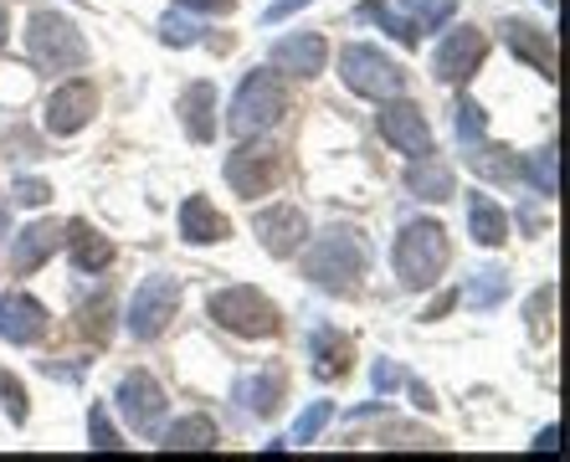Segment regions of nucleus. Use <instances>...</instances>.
<instances>
[{"label":"nucleus","mask_w":570,"mask_h":462,"mask_svg":"<svg viewBox=\"0 0 570 462\" xmlns=\"http://www.w3.org/2000/svg\"><path fill=\"white\" fill-rule=\"evenodd\" d=\"M448 263H452V237L438 216H412L396 232V242H391V267H396L401 288H412V293L432 288L448 273Z\"/></svg>","instance_id":"f03ea898"},{"label":"nucleus","mask_w":570,"mask_h":462,"mask_svg":"<svg viewBox=\"0 0 570 462\" xmlns=\"http://www.w3.org/2000/svg\"><path fill=\"white\" fill-rule=\"evenodd\" d=\"M206 314H212L216 330L237 334V340H278L283 334V308L267 298L253 283H232V288H216L206 298Z\"/></svg>","instance_id":"7ed1b4c3"},{"label":"nucleus","mask_w":570,"mask_h":462,"mask_svg":"<svg viewBox=\"0 0 570 462\" xmlns=\"http://www.w3.org/2000/svg\"><path fill=\"white\" fill-rule=\"evenodd\" d=\"M283 114H288V88H283V78L273 72V67H257V72H247L237 88V98H232V108H226V134H237V139H253V134H273L283 124Z\"/></svg>","instance_id":"20e7f679"},{"label":"nucleus","mask_w":570,"mask_h":462,"mask_svg":"<svg viewBox=\"0 0 570 462\" xmlns=\"http://www.w3.org/2000/svg\"><path fill=\"white\" fill-rule=\"evenodd\" d=\"M6 37H11V11L0 6V47H6Z\"/></svg>","instance_id":"c03bdc74"},{"label":"nucleus","mask_w":570,"mask_h":462,"mask_svg":"<svg viewBox=\"0 0 570 462\" xmlns=\"http://www.w3.org/2000/svg\"><path fill=\"white\" fill-rule=\"evenodd\" d=\"M159 448L165 452H216L222 448V426L212 422V416H180V422H170V426H159Z\"/></svg>","instance_id":"b1692460"},{"label":"nucleus","mask_w":570,"mask_h":462,"mask_svg":"<svg viewBox=\"0 0 570 462\" xmlns=\"http://www.w3.org/2000/svg\"><path fill=\"white\" fill-rule=\"evenodd\" d=\"M175 114H180V129H186L190 145H212L216 129H222V92H216V82L196 78L180 88V98H175Z\"/></svg>","instance_id":"f3484780"},{"label":"nucleus","mask_w":570,"mask_h":462,"mask_svg":"<svg viewBox=\"0 0 570 462\" xmlns=\"http://www.w3.org/2000/svg\"><path fill=\"white\" fill-rule=\"evenodd\" d=\"M52 200V185L37 180V175H21V180H11V206H27V212H37V206H47Z\"/></svg>","instance_id":"e433bc0d"},{"label":"nucleus","mask_w":570,"mask_h":462,"mask_svg":"<svg viewBox=\"0 0 570 462\" xmlns=\"http://www.w3.org/2000/svg\"><path fill=\"white\" fill-rule=\"evenodd\" d=\"M180 11H196V16H232L237 11V0H170Z\"/></svg>","instance_id":"ea45409f"},{"label":"nucleus","mask_w":570,"mask_h":462,"mask_svg":"<svg viewBox=\"0 0 570 462\" xmlns=\"http://www.w3.org/2000/svg\"><path fill=\"white\" fill-rule=\"evenodd\" d=\"M308 212L304 206H293V200H278V206H263V212L253 216V237L263 242L267 257H278V263H288V257H298L308 242Z\"/></svg>","instance_id":"ddd939ff"},{"label":"nucleus","mask_w":570,"mask_h":462,"mask_svg":"<svg viewBox=\"0 0 570 462\" xmlns=\"http://www.w3.org/2000/svg\"><path fill=\"white\" fill-rule=\"evenodd\" d=\"M0 237H11V212H6V200H0Z\"/></svg>","instance_id":"a18cd8bd"},{"label":"nucleus","mask_w":570,"mask_h":462,"mask_svg":"<svg viewBox=\"0 0 570 462\" xmlns=\"http://www.w3.org/2000/svg\"><path fill=\"white\" fill-rule=\"evenodd\" d=\"M27 57L37 72H82L88 67V41H82L78 21L62 11H31L27 21Z\"/></svg>","instance_id":"39448f33"},{"label":"nucleus","mask_w":570,"mask_h":462,"mask_svg":"<svg viewBox=\"0 0 570 462\" xmlns=\"http://www.w3.org/2000/svg\"><path fill=\"white\" fill-rule=\"evenodd\" d=\"M406 391H412V406L416 411H438V396H432L422 381H406Z\"/></svg>","instance_id":"a19ab883"},{"label":"nucleus","mask_w":570,"mask_h":462,"mask_svg":"<svg viewBox=\"0 0 570 462\" xmlns=\"http://www.w3.org/2000/svg\"><path fill=\"white\" fill-rule=\"evenodd\" d=\"M381 448H426V452H442V436L438 432H416V426H385V432H381Z\"/></svg>","instance_id":"c9c22d12"},{"label":"nucleus","mask_w":570,"mask_h":462,"mask_svg":"<svg viewBox=\"0 0 570 462\" xmlns=\"http://www.w3.org/2000/svg\"><path fill=\"white\" fill-rule=\"evenodd\" d=\"M499 31H504V47L519 57V62L530 67V72H540L544 82H556L560 57H556V37H550V31H540L534 21H524V16H509Z\"/></svg>","instance_id":"a211bd4d"},{"label":"nucleus","mask_w":570,"mask_h":462,"mask_svg":"<svg viewBox=\"0 0 570 462\" xmlns=\"http://www.w3.org/2000/svg\"><path fill=\"white\" fill-rule=\"evenodd\" d=\"M159 41H165V47H196V41H200V27L190 21L186 11H180V6H175V11L159 21Z\"/></svg>","instance_id":"72a5a7b5"},{"label":"nucleus","mask_w":570,"mask_h":462,"mask_svg":"<svg viewBox=\"0 0 570 462\" xmlns=\"http://www.w3.org/2000/svg\"><path fill=\"white\" fill-rule=\"evenodd\" d=\"M550 308H556V283H544V288L530 298V308H524V314H530V334L550 330V324H544V318H550Z\"/></svg>","instance_id":"4c0bfd02"},{"label":"nucleus","mask_w":570,"mask_h":462,"mask_svg":"<svg viewBox=\"0 0 570 462\" xmlns=\"http://www.w3.org/2000/svg\"><path fill=\"white\" fill-rule=\"evenodd\" d=\"M114 406H119L124 426L134 436H155L165 426V411H170V396H165V385L149 375V370H129L114 391Z\"/></svg>","instance_id":"9d476101"},{"label":"nucleus","mask_w":570,"mask_h":462,"mask_svg":"<svg viewBox=\"0 0 570 462\" xmlns=\"http://www.w3.org/2000/svg\"><path fill=\"white\" fill-rule=\"evenodd\" d=\"M452 129H458L463 149H468V145H478V139H489V108L473 104V98L463 92V98L452 104Z\"/></svg>","instance_id":"7c9ffc66"},{"label":"nucleus","mask_w":570,"mask_h":462,"mask_svg":"<svg viewBox=\"0 0 570 462\" xmlns=\"http://www.w3.org/2000/svg\"><path fill=\"white\" fill-rule=\"evenodd\" d=\"M371 381H375V396H391V391H396L401 381H406V375H401L396 365H391V360H375V370H371Z\"/></svg>","instance_id":"58836bf2"},{"label":"nucleus","mask_w":570,"mask_h":462,"mask_svg":"<svg viewBox=\"0 0 570 462\" xmlns=\"http://www.w3.org/2000/svg\"><path fill=\"white\" fill-rule=\"evenodd\" d=\"M463 159H468V170L483 175V180H493V185H514V180H519V155H514L509 145L478 139V145L463 149Z\"/></svg>","instance_id":"a878e982"},{"label":"nucleus","mask_w":570,"mask_h":462,"mask_svg":"<svg viewBox=\"0 0 570 462\" xmlns=\"http://www.w3.org/2000/svg\"><path fill=\"white\" fill-rule=\"evenodd\" d=\"M375 129H381V139L396 155L406 159H422L432 155V124H426L422 104H412V98H381V108H375Z\"/></svg>","instance_id":"9b49d317"},{"label":"nucleus","mask_w":570,"mask_h":462,"mask_svg":"<svg viewBox=\"0 0 570 462\" xmlns=\"http://www.w3.org/2000/svg\"><path fill=\"white\" fill-rule=\"evenodd\" d=\"M401 16L412 21L416 37H432L458 16V0H401Z\"/></svg>","instance_id":"c756f323"},{"label":"nucleus","mask_w":570,"mask_h":462,"mask_svg":"<svg viewBox=\"0 0 570 462\" xmlns=\"http://www.w3.org/2000/svg\"><path fill=\"white\" fill-rule=\"evenodd\" d=\"M560 149H556V139L544 149H534V155H519V180L530 185L534 196H544V200H556L560 196Z\"/></svg>","instance_id":"bb28decb"},{"label":"nucleus","mask_w":570,"mask_h":462,"mask_svg":"<svg viewBox=\"0 0 570 462\" xmlns=\"http://www.w3.org/2000/svg\"><path fill=\"white\" fill-rule=\"evenodd\" d=\"M0 406H6V416H11V426H27L31 422V401H27V385L16 381L11 370L0 365Z\"/></svg>","instance_id":"473e14b6"},{"label":"nucleus","mask_w":570,"mask_h":462,"mask_svg":"<svg viewBox=\"0 0 570 462\" xmlns=\"http://www.w3.org/2000/svg\"><path fill=\"white\" fill-rule=\"evenodd\" d=\"M267 67L278 72V78H298V82H314L324 78V67H330V41L318 37V31H298V37H283L267 57Z\"/></svg>","instance_id":"dca6fc26"},{"label":"nucleus","mask_w":570,"mask_h":462,"mask_svg":"<svg viewBox=\"0 0 570 462\" xmlns=\"http://www.w3.org/2000/svg\"><path fill=\"white\" fill-rule=\"evenodd\" d=\"M232 396H237V406L247 411V416H263L267 422V416H278V401L288 396V375H283L278 365H267V370H257V375H242Z\"/></svg>","instance_id":"412c9836"},{"label":"nucleus","mask_w":570,"mask_h":462,"mask_svg":"<svg viewBox=\"0 0 570 462\" xmlns=\"http://www.w3.org/2000/svg\"><path fill=\"white\" fill-rule=\"evenodd\" d=\"M62 237H67V222H57V216H41V222L21 226L11 237V252H6V263H11L16 277H31L37 267H47L62 252Z\"/></svg>","instance_id":"4468645a"},{"label":"nucleus","mask_w":570,"mask_h":462,"mask_svg":"<svg viewBox=\"0 0 570 462\" xmlns=\"http://www.w3.org/2000/svg\"><path fill=\"white\" fill-rule=\"evenodd\" d=\"M355 16H360V21H371V27H381L385 37L401 41V47H422V37L412 31V21H406L401 11H391V6H381V0H360Z\"/></svg>","instance_id":"c85d7f7f"},{"label":"nucleus","mask_w":570,"mask_h":462,"mask_svg":"<svg viewBox=\"0 0 570 462\" xmlns=\"http://www.w3.org/2000/svg\"><path fill=\"white\" fill-rule=\"evenodd\" d=\"M334 422V406L330 401H314V406L304 411V416H298V422H293V436L288 442H298V448H308V442H314L318 432H324V426Z\"/></svg>","instance_id":"f704fd0d"},{"label":"nucleus","mask_w":570,"mask_h":462,"mask_svg":"<svg viewBox=\"0 0 570 462\" xmlns=\"http://www.w3.org/2000/svg\"><path fill=\"white\" fill-rule=\"evenodd\" d=\"M180 237L190 242V247H212V242H226L232 237V216L216 212V200L206 196H186L180 200Z\"/></svg>","instance_id":"aec40b11"},{"label":"nucleus","mask_w":570,"mask_h":462,"mask_svg":"<svg viewBox=\"0 0 570 462\" xmlns=\"http://www.w3.org/2000/svg\"><path fill=\"white\" fill-rule=\"evenodd\" d=\"M308 360H314V381H345L350 370H355V344L345 340L340 330H330V324H318L314 334H308Z\"/></svg>","instance_id":"6ab92c4d"},{"label":"nucleus","mask_w":570,"mask_h":462,"mask_svg":"<svg viewBox=\"0 0 570 462\" xmlns=\"http://www.w3.org/2000/svg\"><path fill=\"white\" fill-rule=\"evenodd\" d=\"M452 304H458V293H442V298H438V304H432V308H426L422 318H442V314H448Z\"/></svg>","instance_id":"37998d69"},{"label":"nucleus","mask_w":570,"mask_h":462,"mask_svg":"<svg viewBox=\"0 0 570 462\" xmlns=\"http://www.w3.org/2000/svg\"><path fill=\"white\" fill-rule=\"evenodd\" d=\"M98 114V82L94 78H67L47 92V104H41V129L52 134V139H72L94 124Z\"/></svg>","instance_id":"1a4fd4ad"},{"label":"nucleus","mask_w":570,"mask_h":462,"mask_svg":"<svg viewBox=\"0 0 570 462\" xmlns=\"http://www.w3.org/2000/svg\"><path fill=\"white\" fill-rule=\"evenodd\" d=\"M540 6H544V11H556V0H540Z\"/></svg>","instance_id":"49530a36"},{"label":"nucleus","mask_w":570,"mask_h":462,"mask_svg":"<svg viewBox=\"0 0 570 462\" xmlns=\"http://www.w3.org/2000/svg\"><path fill=\"white\" fill-rule=\"evenodd\" d=\"M340 82H345L355 98L381 104V98L406 92V67H401L396 57H385L381 47H371V41H350L345 52H340Z\"/></svg>","instance_id":"0eeeda50"},{"label":"nucleus","mask_w":570,"mask_h":462,"mask_svg":"<svg viewBox=\"0 0 570 462\" xmlns=\"http://www.w3.org/2000/svg\"><path fill=\"white\" fill-rule=\"evenodd\" d=\"M47 330H52V318H47L41 298L16 293V288L0 293V340L11 344V350H31V344H41Z\"/></svg>","instance_id":"2eb2a0df"},{"label":"nucleus","mask_w":570,"mask_h":462,"mask_svg":"<svg viewBox=\"0 0 570 462\" xmlns=\"http://www.w3.org/2000/svg\"><path fill=\"white\" fill-rule=\"evenodd\" d=\"M88 448L94 452H124L129 442L119 436V426L108 422V406H98L94 401V411H88Z\"/></svg>","instance_id":"2f4dec72"},{"label":"nucleus","mask_w":570,"mask_h":462,"mask_svg":"<svg viewBox=\"0 0 570 462\" xmlns=\"http://www.w3.org/2000/svg\"><path fill=\"white\" fill-rule=\"evenodd\" d=\"M489 62V37L478 27H458L438 41V52H432V78L448 82V88H468V82L483 72Z\"/></svg>","instance_id":"f8f14e48"},{"label":"nucleus","mask_w":570,"mask_h":462,"mask_svg":"<svg viewBox=\"0 0 570 462\" xmlns=\"http://www.w3.org/2000/svg\"><path fill=\"white\" fill-rule=\"evenodd\" d=\"M556 442H560V426L550 422V426H544L540 436H534V452H556Z\"/></svg>","instance_id":"79ce46f5"},{"label":"nucleus","mask_w":570,"mask_h":462,"mask_svg":"<svg viewBox=\"0 0 570 462\" xmlns=\"http://www.w3.org/2000/svg\"><path fill=\"white\" fill-rule=\"evenodd\" d=\"M468 237H473L478 247H504L509 242L504 206L493 196H483V190H468Z\"/></svg>","instance_id":"393cba45"},{"label":"nucleus","mask_w":570,"mask_h":462,"mask_svg":"<svg viewBox=\"0 0 570 462\" xmlns=\"http://www.w3.org/2000/svg\"><path fill=\"white\" fill-rule=\"evenodd\" d=\"M226 185L237 190L242 200H257V196H273L288 175V149L273 145L267 134H253V139H237V149L226 155Z\"/></svg>","instance_id":"423d86ee"},{"label":"nucleus","mask_w":570,"mask_h":462,"mask_svg":"<svg viewBox=\"0 0 570 462\" xmlns=\"http://www.w3.org/2000/svg\"><path fill=\"white\" fill-rule=\"evenodd\" d=\"M62 247H67V257H72V267L78 273H108L114 267V242L98 232V226H88V222H67V237H62Z\"/></svg>","instance_id":"4be33fe9"},{"label":"nucleus","mask_w":570,"mask_h":462,"mask_svg":"<svg viewBox=\"0 0 570 462\" xmlns=\"http://www.w3.org/2000/svg\"><path fill=\"white\" fill-rule=\"evenodd\" d=\"M504 298H509V273H504V267H478V273L468 277L463 288H458V304L478 308V314L499 308Z\"/></svg>","instance_id":"cd10ccee"},{"label":"nucleus","mask_w":570,"mask_h":462,"mask_svg":"<svg viewBox=\"0 0 570 462\" xmlns=\"http://www.w3.org/2000/svg\"><path fill=\"white\" fill-rule=\"evenodd\" d=\"M304 277L314 288L334 293V298H355L365 288V277H371V242L365 232L350 222H334L324 232H308L304 242Z\"/></svg>","instance_id":"f257e3e1"},{"label":"nucleus","mask_w":570,"mask_h":462,"mask_svg":"<svg viewBox=\"0 0 570 462\" xmlns=\"http://www.w3.org/2000/svg\"><path fill=\"white\" fill-rule=\"evenodd\" d=\"M175 314H180V283L170 273H155L134 288L129 308H124V324H129V334L139 344H155L175 324Z\"/></svg>","instance_id":"6e6552de"},{"label":"nucleus","mask_w":570,"mask_h":462,"mask_svg":"<svg viewBox=\"0 0 570 462\" xmlns=\"http://www.w3.org/2000/svg\"><path fill=\"white\" fill-rule=\"evenodd\" d=\"M406 190H412L416 200H432V206H442V200L458 196V175H452L448 159H438V149L422 159H412L406 165Z\"/></svg>","instance_id":"5701e85b"}]
</instances>
